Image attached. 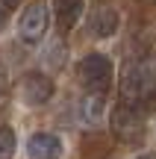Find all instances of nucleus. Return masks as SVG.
I'll return each instance as SVG.
<instances>
[{
	"label": "nucleus",
	"instance_id": "obj_1",
	"mask_svg": "<svg viewBox=\"0 0 156 159\" xmlns=\"http://www.w3.org/2000/svg\"><path fill=\"white\" fill-rule=\"evenodd\" d=\"M121 100L147 109L156 103V62L153 59H136L127 62L121 71Z\"/></svg>",
	"mask_w": 156,
	"mask_h": 159
},
{
	"label": "nucleus",
	"instance_id": "obj_2",
	"mask_svg": "<svg viewBox=\"0 0 156 159\" xmlns=\"http://www.w3.org/2000/svg\"><path fill=\"white\" fill-rule=\"evenodd\" d=\"M109 130H112V139L121 142V144L145 142V136H147L145 109L133 106V103H127V100H118L115 106H112V115H109Z\"/></svg>",
	"mask_w": 156,
	"mask_h": 159
},
{
	"label": "nucleus",
	"instance_id": "obj_3",
	"mask_svg": "<svg viewBox=\"0 0 156 159\" xmlns=\"http://www.w3.org/2000/svg\"><path fill=\"white\" fill-rule=\"evenodd\" d=\"M77 80L86 94H106L112 89V62L103 53H86L77 62Z\"/></svg>",
	"mask_w": 156,
	"mask_h": 159
},
{
	"label": "nucleus",
	"instance_id": "obj_4",
	"mask_svg": "<svg viewBox=\"0 0 156 159\" xmlns=\"http://www.w3.org/2000/svg\"><path fill=\"white\" fill-rule=\"evenodd\" d=\"M47 27H50V12H47L44 3H29L27 9L21 12V18H18V39L24 41V44L35 47L41 44V39L47 35Z\"/></svg>",
	"mask_w": 156,
	"mask_h": 159
},
{
	"label": "nucleus",
	"instance_id": "obj_5",
	"mask_svg": "<svg viewBox=\"0 0 156 159\" xmlns=\"http://www.w3.org/2000/svg\"><path fill=\"white\" fill-rule=\"evenodd\" d=\"M18 91H21V100L27 103V106H44V103H50V97L56 94V85H53V80L47 74L29 71V74L21 77Z\"/></svg>",
	"mask_w": 156,
	"mask_h": 159
},
{
	"label": "nucleus",
	"instance_id": "obj_6",
	"mask_svg": "<svg viewBox=\"0 0 156 159\" xmlns=\"http://www.w3.org/2000/svg\"><path fill=\"white\" fill-rule=\"evenodd\" d=\"M88 30H91L94 39H112V35L121 30V12H118L115 6H109V3L91 9V15H88Z\"/></svg>",
	"mask_w": 156,
	"mask_h": 159
},
{
	"label": "nucleus",
	"instance_id": "obj_7",
	"mask_svg": "<svg viewBox=\"0 0 156 159\" xmlns=\"http://www.w3.org/2000/svg\"><path fill=\"white\" fill-rule=\"evenodd\" d=\"M29 159H59L62 156V139L53 133H33L27 142Z\"/></svg>",
	"mask_w": 156,
	"mask_h": 159
},
{
	"label": "nucleus",
	"instance_id": "obj_8",
	"mask_svg": "<svg viewBox=\"0 0 156 159\" xmlns=\"http://www.w3.org/2000/svg\"><path fill=\"white\" fill-rule=\"evenodd\" d=\"M82 9H86V0H53V15H56V27L62 33H71V30L80 24Z\"/></svg>",
	"mask_w": 156,
	"mask_h": 159
},
{
	"label": "nucleus",
	"instance_id": "obj_9",
	"mask_svg": "<svg viewBox=\"0 0 156 159\" xmlns=\"http://www.w3.org/2000/svg\"><path fill=\"white\" fill-rule=\"evenodd\" d=\"M103 115H106V97L103 94H86L80 100V118L86 121V124L94 127Z\"/></svg>",
	"mask_w": 156,
	"mask_h": 159
},
{
	"label": "nucleus",
	"instance_id": "obj_10",
	"mask_svg": "<svg viewBox=\"0 0 156 159\" xmlns=\"http://www.w3.org/2000/svg\"><path fill=\"white\" fill-rule=\"evenodd\" d=\"M15 148H18L15 130L3 124V127H0V159H12V156H15Z\"/></svg>",
	"mask_w": 156,
	"mask_h": 159
},
{
	"label": "nucleus",
	"instance_id": "obj_11",
	"mask_svg": "<svg viewBox=\"0 0 156 159\" xmlns=\"http://www.w3.org/2000/svg\"><path fill=\"white\" fill-rule=\"evenodd\" d=\"M6 24H9V12H6L3 6H0V33L6 30Z\"/></svg>",
	"mask_w": 156,
	"mask_h": 159
},
{
	"label": "nucleus",
	"instance_id": "obj_12",
	"mask_svg": "<svg viewBox=\"0 0 156 159\" xmlns=\"http://www.w3.org/2000/svg\"><path fill=\"white\" fill-rule=\"evenodd\" d=\"M18 3H21V0H0V6H3V9H15Z\"/></svg>",
	"mask_w": 156,
	"mask_h": 159
},
{
	"label": "nucleus",
	"instance_id": "obj_13",
	"mask_svg": "<svg viewBox=\"0 0 156 159\" xmlns=\"http://www.w3.org/2000/svg\"><path fill=\"white\" fill-rule=\"evenodd\" d=\"M136 159H153V156H150V153H145V156H136Z\"/></svg>",
	"mask_w": 156,
	"mask_h": 159
}]
</instances>
